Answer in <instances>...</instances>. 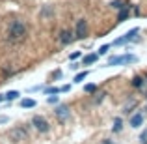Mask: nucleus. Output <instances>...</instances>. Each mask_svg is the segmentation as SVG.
<instances>
[{"label": "nucleus", "mask_w": 147, "mask_h": 144, "mask_svg": "<svg viewBox=\"0 0 147 144\" xmlns=\"http://www.w3.org/2000/svg\"><path fill=\"white\" fill-rule=\"evenodd\" d=\"M80 66H82V64H78V62H73V66H71V69H73V71H76V69H78V68H80Z\"/></svg>", "instance_id": "nucleus-27"}, {"label": "nucleus", "mask_w": 147, "mask_h": 144, "mask_svg": "<svg viewBox=\"0 0 147 144\" xmlns=\"http://www.w3.org/2000/svg\"><path fill=\"white\" fill-rule=\"evenodd\" d=\"M138 56L136 54H115V56H110L106 60L108 68H117V66H129V64H136Z\"/></svg>", "instance_id": "nucleus-2"}, {"label": "nucleus", "mask_w": 147, "mask_h": 144, "mask_svg": "<svg viewBox=\"0 0 147 144\" xmlns=\"http://www.w3.org/2000/svg\"><path fill=\"white\" fill-rule=\"evenodd\" d=\"M58 101H60V97H58V96H50V97H47V103H49V105H56Z\"/></svg>", "instance_id": "nucleus-22"}, {"label": "nucleus", "mask_w": 147, "mask_h": 144, "mask_svg": "<svg viewBox=\"0 0 147 144\" xmlns=\"http://www.w3.org/2000/svg\"><path fill=\"white\" fill-rule=\"evenodd\" d=\"M7 122H9L7 116H0V126H2V124H7Z\"/></svg>", "instance_id": "nucleus-26"}, {"label": "nucleus", "mask_w": 147, "mask_h": 144, "mask_svg": "<svg viewBox=\"0 0 147 144\" xmlns=\"http://www.w3.org/2000/svg\"><path fill=\"white\" fill-rule=\"evenodd\" d=\"M58 41H60L61 45H69L75 41V30L71 28H61L60 34H58Z\"/></svg>", "instance_id": "nucleus-6"}, {"label": "nucleus", "mask_w": 147, "mask_h": 144, "mask_svg": "<svg viewBox=\"0 0 147 144\" xmlns=\"http://www.w3.org/2000/svg\"><path fill=\"white\" fill-rule=\"evenodd\" d=\"M138 34H140V28H132V30H129L127 34H123L121 38H117V40L114 41V45L115 47H121V45H127V43H130V41H134V40H138Z\"/></svg>", "instance_id": "nucleus-3"}, {"label": "nucleus", "mask_w": 147, "mask_h": 144, "mask_svg": "<svg viewBox=\"0 0 147 144\" xmlns=\"http://www.w3.org/2000/svg\"><path fill=\"white\" fill-rule=\"evenodd\" d=\"M129 15H130V6L127 4L125 8H121V10H119V13H117V21H119V23H125L127 19H129Z\"/></svg>", "instance_id": "nucleus-10"}, {"label": "nucleus", "mask_w": 147, "mask_h": 144, "mask_svg": "<svg viewBox=\"0 0 147 144\" xmlns=\"http://www.w3.org/2000/svg\"><path fill=\"white\" fill-rule=\"evenodd\" d=\"M19 105H21V109H34L37 103H36V99H32V97H24V99H21Z\"/></svg>", "instance_id": "nucleus-13"}, {"label": "nucleus", "mask_w": 147, "mask_h": 144, "mask_svg": "<svg viewBox=\"0 0 147 144\" xmlns=\"http://www.w3.org/2000/svg\"><path fill=\"white\" fill-rule=\"evenodd\" d=\"M102 144H114V141H110V139H106V141H102Z\"/></svg>", "instance_id": "nucleus-29"}, {"label": "nucleus", "mask_w": 147, "mask_h": 144, "mask_svg": "<svg viewBox=\"0 0 147 144\" xmlns=\"http://www.w3.org/2000/svg\"><path fill=\"white\" fill-rule=\"evenodd\" d=\"M60 77H63V71H61V69H54L52 71V79H60Z\"/></svg>", "instance_id": "nucleus-23"}, {"label": "nucleus", "mask_w": 147, "mask_h": 144, "mask_svg": "<svg viewBox=\"0 0 147 144\" xmlns=\"http://www.w3.org/2000/svg\"><path fill=\"white\" fill-rule=\"evenodd\" d=\"M4 101H7L6 99V94H0V103H4Z\"/></svg>", "instance_id": "nucleus-28"}, {"label": "nucleus", "mask_w": 147, "mask_h": 144, "mask_svg": "<svg viewBox=\"0 0 147 144\" xmlns=\"http://www.w3.org/2000/svg\"><path fill=\"white\" fill-rule=\"evenodd\" d=\"M60 92H61L60 86H47L45 88V96H56V94H60Z\"/></svg>", "instance_id": "nucleus-16"}, {"label": "nucleus", "mask_w": 147, "mask_h": 144, "mask_svg": "<svg viewBox=\"0 0 147 144\" xmlns=\"http://www.w3.org/2000/svg\"><path fill=\"white\" fill-rule=\"evenodd\" d=\"M121 129H123V120L119 118H114V127H112V131H114V133H121Z\"/></svg>", "instance_id": "nucleus-15"}, {"label": "nucleus", "mask_w": 147, "mask_h": 144, "mask_svg": "<svg viewBox=\"0 0 147 144\" xmlns=\"http://www.w3.org/2000/svg\"><path fill=\"white\" fill-rule=\"evenodd\" d=\"M145 77H142V75H136V77H132V86L136 88V90H142V88L145 86Z\"/></svg>", "instance_id": "nucleus-11"}, {"label": "nucleus", "mask_w": 147, "mask_h": 144, "mask_svg": "<svg viewBox=\"0 0 147 144\" xmlns=\"http://www.w3.org/2000/svg\"><path fill=\"white\" fill-rule=\"evenodd\" d=\"M60 88H61V92H63V94L71 92V84H63V86H60Z\"/></svg>", "instance_id": "nucleus-25"}, {"label": "nucleus", "mask_w": 147, "mask_h": 144, "mask_svg": "<svg viewBox=\"0 0 147 144\" xmlns=\"http://www.w3.org/2000/svg\"><path fill=\"white\" fill-rule=\"evenodd\" d=\"M19 96H21V92H19V90H9L6 94V99L7 101H15V99H19Z\"/></svg>", "instance_id": "nucleus-17"}, {"label": "nucleus", "mask_w": 147, "mask_h": 144, "mask_svg": "<svg viewBox=\"0 0 147 144\" xmlns=\"http://www.w3.org/2000/svg\"><path fill=\"white\" fill-rule=\"evenodd\" d=\"M127 4L123 2V0H112L110 2V8H115V10H121V8H125Z\"/></svg>", "instance_id": "nucleus-18"}, {"label": "nucleus", "mask_w": 147, "mask_h": 144, "mask_svg": "<svg viewBox=\"0 0 147 144\" xmlns=\"http://www.w3.org/2000/svg\"><path fill=\"white\" fill-rule=\"evenodd\" d=\"M108 51H110V45L106 43V45H102V47H100V49L97 51V53H99V56H104V54H106Z\"/></svg>", "instance_id": "nucleus-21"}, {"label": "nucleus", "mask_w": 147, "mask_h": 144, "mask_svg": "<svg viewBox=\"0 0 147 144\" xmlns=\"http://www.w3.org/2000/svg\"><path fill=\"white\" fill-rule=\"evenodd\" d=\"M84 92H86V94H95V92H97V86H95V84H86V86H84Z\"/></svg>", "instance_id": "nucleus-19"}, {"label": "nucleus", "mask_w": 147, "mask_h": 144, "mask_svg": "<svg viewBox=\"0 0 147 144\" xmlns=\"http://www.w3.org/2000/svg\"><path fill=\"white\" fill-rule=\"evenodd\" d=\"M88 28H90V26H88V21L86 19H78V21H76V25H75V40H84V38L88 36Z\"/></svg>", "instance_id": "nucleus-4"}, {"label": "nucleus", "mask_w": 147, "mask_h": 144, "mask_svg": "<svg viewBox=\"0 0 147 144\" xmlns=\"http://www.w3.org/2000/svg\"><path fill=\"white\" fill-rule=\"evenodd\" d=\"M140 141H142V144H147V129L140 135Z\"/></svg>", "instance_id": "nucleus-24"}, {"label": "nucleus", "mask_w": 147, "mask_h": 144, "mask_svg": "<svg viewBox=\"0 0 147 144\" xmlns=\"http://www.w3.org/2000/svg\"><path fill=\"white\" fill-rule=\"evenodd\" d=\"M142 124H144V114L142 112H136V114L130 116V127L138 129V127H142Z\"/></svg>", "instance_id": "nucleus-9"}, {"label": "nucleus", "mask_w": 147, "mask_h": 144, "mask_svg": "<svg viewBox=\"0 0 147 144\" xmlns=\"http://www.w3.org/2000/svg\"><path fill=\"white\" fill-rule=\"evenodd\" d=\"M32 126L36 127V129L39 131V133H47V131L50 129V126H49L47 118H43V116H39V114L32 116Z\"/></svg>", "instance_id": "nucleus-5"}, {"label": "nucleus", "mask_w": 147, "mask_h": 144, "mask_svg": "<svg viewBox=\"0 0 147 144\" xmlns=\"http://www.w3.org/2000/svg\"><path fill=\"white\" fill-rule=\"evenodd\" d=\"M9 137L13 139V141H24V139L28 137V133H26V129H22V127H15V129L9 131Z\"/></svg>", "instance_id": "nucleus-8"}, {"label": "nucleus", "mask_w": 147, "mask_h": 144, "mask_svg": "<svg viewBox=\"0 0 147 144\" xmlns=\"http://www.w3.org/2000/svg\"><path fill=\"white\" fill-rule=\"evenodd\" d=\"M88 75H90V71H88V69H84V71H78V73H76V75H75V79H73V83H82V81L84 79H86V77Z\"/></svg>", "instance_id": "nucleus-14"}, {"label": "nucleus", "mask_w": 147, "mask_h": 144, "mask_svg": "<svg viewBox=\"0 0 147 144\" xmlns=\"http://www.w3.org/2000/svg\"><path fill=\"white\" fill-rule=\"evenodd\" d=\"M78 58H82V53H80V51H76V53H71V54H69V60H71V62L78 60Z\"/></svg>", "instance_id": "nucleus-20"}, {"label": "nucleus", "mask_w": 147, "mask_h": 144, "mask_svg": "<svg viewBox=\"0 0 147 144\" xmlns=\"http://www.w3.org/2000/svg\"><path fill=\"white\" fill-rule=\"evenodd\" d=\"M26 36H28V28H26V25L21 19L13 21L9 25V28H7V40L11 43H22L26 40Z\"/></svg>", "instance_id": "nucleus-1"}, {"label": "nucleus", "mask_w": 147, "mask_h": 144, "mask_svg": "<svg viewBox=\"0 0 147 144\" xmlns=\"http://www.w3.org/2000/svg\"><path fill=\"white\" fill-rule=\"evenodd\" d=\"M145 81H147V73H145Z\"/></svg>", "instance_id": "nucleus-30"}, {"label": "nucleus", "mask_w": 147, "mask_h": 144, "mask_svg": "<svg viewBox=\"0 0 147 144\" xmlns=\"http://www.w3.org/2000/svg\"><path fill=\"white\" fill-rule=\"evenodd\" d=\"M54 114H56V118L60 120V122H67L69 116H71V109H69V105L61 103V105H58V107H56Z\"/></svg>", "instance_id": "nucleus-7"}, {"label": "nucleus", "mask_w": 147, "mask_h": 144, "mask_svg": "<svg viewBox=\"0 0 147 144\" xmlns=\"http://www.w3.org/2000/svg\"><path fill=\"white\" fill-rule=\"evenodd\" d=\"M97 58H99V53H95V54H86V56L82 58V66H91V64H95V62H97Z\"/></svg>", "instance_id": "nucleus-12"}]
</instances>
